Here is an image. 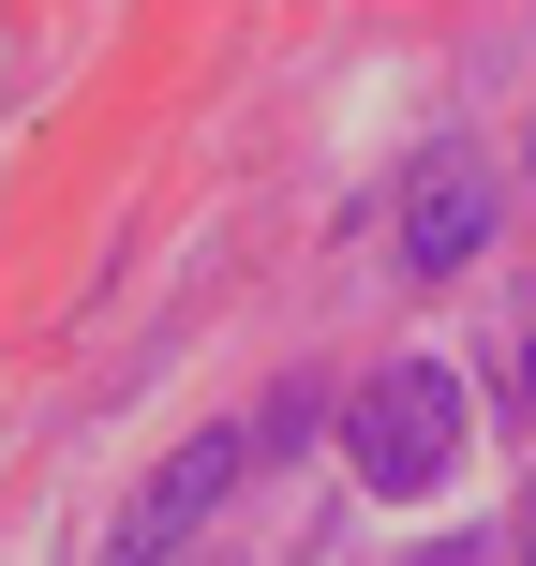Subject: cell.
Segmentation results:
<instances>
[{
	"instance_id": "cell-1",
	"label": "cell",
	"mask_w": 536,
	"mask_h": 566,
	"mask_svg": "<svg viewBox=\"0 0 536 566\" xmlns=\"http://www.w3.org/2000/svg\"><path fill=\"white\" fill-rule=\"evenodd\" d=\"M343 448H358L372 492H432L462 462V388H448V373H388V388L343 418Z\"/></svg>"
},
{
	"instance_id": "cell-2",
	"label": "cell",
	"mask_w": 536,
	"mask_h": 566,
	"mask_svg": "<svg viewBox=\"0 0 536 566\" xmlns=\"http://www.w3.org/2000/svg\"><path fill=\"white\" fill-rule=\"evenodd\" d=\"M477 239H492V179L477 165H432L418 195H402V269H418V283L477 269Z\"/></svg>"
},
{
	"instance_id": "cell-3",
	"label": "cell",
	"mask_w": 536,
	"mask_h": 566,
	"mask_svg": "<svg viewBox=\"0 0 536 566\" xmlns=\"http://www.w3.org/2000/svg\"><path fill=\"white\" fill-rule=\"evenodd\" d=\"M239 462H254V432H195V448H179L165 478H149V507H135V552H179V537H195V522L239 492Z\"/></svg>"
},
{
	"instance_id": "cell-4",
	"label": "cell",
	"mask_w": 536,
	"mask_h": 566,
	"mask_svg": "<svg viewBox=\"0 0 536 566\" xmlns=\"http://www.w3.org/2000/svg\"><path fill=\"white\" fill-rule=\"evenodd\" d=\"M522 566H536V492H522Z\"/></svg>"
},
{
	"instance_id": "cell-5",
	"label": "cell",
	"mask_w": 536,
	"mask_h": 566,
	"mask_svg": "<svg viewBox=\"0 0 536 566\" xmlns=\"http://www.w3.org/2000/svg\"><path fill=\"white\" fill-rule=\"evenodd\" d=\"M522 402H536V343H522Z\"/></svg>"
}]
</instances>
